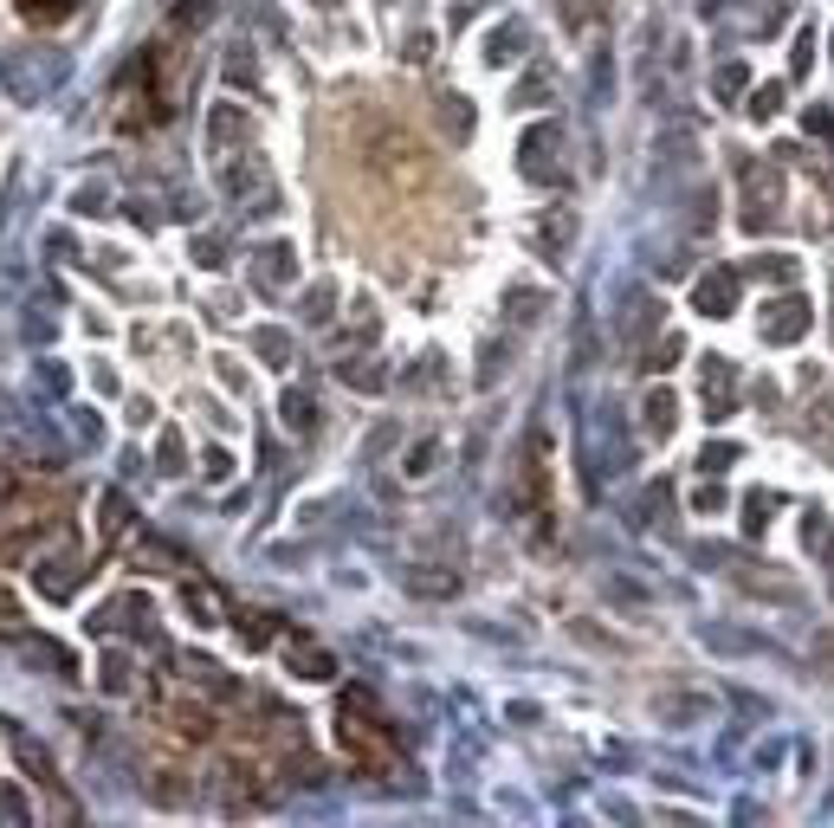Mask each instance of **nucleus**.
<instances>
[{"label": "nucleus", "mask_w": 834, "mask_h": 828, "mask_svg": "<svg viewBox=\"0 0 834 828\" xmlns=\"http://www.w3.org/2000/svg\"><path fill=\"white\" fill-rule=\"evenodd\" d=\"M337 738H343V751L356 757V770H369V777H382V770L401 764V757H395V738H388V725H382V713L363 699V693H343Z\"/></svg>", "instance_id": "1"}, {"label": "nucleus", "mask_w": 834, "mask_h": 828, "mask_svg": "<svg viewBox=\"0 0 834 828\" xmlns=\"http://www.w3.org/2000/svg\"><path fill=\"white\" fill-rule=\"evenodd\" d=\"M0 738L13 745V764L27 770V784H39V790H59V764H52V751L39 745L33 731H20L13 718H0Z\"/></svg>", "instance_id": "2"}, {"label": "nucleus", "mask_w": 834, "mask_h": 828, "mask_svg": "<svg viewBox=\"0 0 834 828\" xmlns=\"http://www.w3.org/2000/svg\"><path fill=\"white\" fill-rule=\"evenodd\" d=\"M808 299H783V304H770V317H763V337L770 343H802L808 337Z\"/></svg>", "instance_id": "3"}, {"label": "nucleus", "mask_w": 834, "mask_h": 828, "mask_svg": "<svg viewBox=\"0 0 834 828\" xmlns=\"http://www.w3.org/2000/svg\"><path fill=\"white\" fill-rule=\"evenodd\" d=\"M731 299H738V279H731V272H705V279H699V292H692V304H699L705 317H724Z\"/></svg>", "instance_id": "4"}, {"label": "nucleus", "mask_w": 834, "mask_h": 828, "mask_svg": "<svg viewBox=\"0 0 834 828\" xmlns=\"http://www.w3.org/2000/svg\"><path fill=\"white\" fill-rule=\"evenodd\" d=\"M169 725H175V738H189V745H214V731H221V718L207 713V706H175Z\"/></svg>", "instance_id": "5"}, {"label": "nucleus", "mask_w": 834, "mask_h": 828, "mask_svg": "<svg viewBox=\"0 0 834 828\" xmlns=\"http://www.w3.org/2000/svg\"><path fill=\"white\" fill-rule=\"evenodd\" d=\"M285 660L298 667V679H330V654H324V647H304V640H285Z\"/></svg>", "instance_id": "6"}, {"label": "nucleus", "mask_w": 834, "mask_h": 828, "mask_svg": "<svg viewBox=\"0 0 834 828\" xmlns=\"http://www.w3.org/2000/svg\"><path fill=\"white\" fill-rule=\"evenodd\" d=\"M673 421H680V402H673L667 388H653V395H647V427H653V434H667Z\"/></svg>", "instance_id": "7"}, {"label": "nucleus", "mask_w": 834, "mask_h": 828, "mask_svg": "<svg viewBox=\"0 0 834 828\" xmlns=\"http://www.w3.org/2000/svg\"><path fill=\"white\" fill-rule=\"evenodd\" d=\"M285 421H292V427H311V421H317V402H311V395H304V388H292V395H285Z\"/></svg>", "instance_id": "8"}, {"label": "nucleus", "mask_w": 834, "mask_h": 828, "mask_svg": "<svg viewBox=\"0 0 834 828\" xmlns=\"http://www.w3.org/2000/svg\"><path fill=\"white\" fill-rule=\"evenodd\" d=\"M776 104H783V91H776V84H763V91H757V104H751V117H770Z\"/></svg>", "instance_id": "9"}, {"label": "nucleus", "mask_w": 834, "mask_h": 828, "mask_svg": "<svg viewBox=\"0 0 834 828\" xmlns=\"http://www.w3.org/2000/svg\"><path fill=\"white\" fill-rule=\"evenodd\" d=\"M427 460H434V441H420V447L408 453V473H427Z\"/></svg>", "instance_id": "10"}, {"label": "nucleus", "mask_w": 834, "mask_h": 828, "mask_svg": "<svg viewBox=\"0 0 834 828\" xmlns=\"http://www.w3.org/2000/svg\"><path fill=\"white\" fill-rule=\"evenodd\" d=\"M731 91H744V72L731 65V72H719V98H731Z\"/></svg>", "instance_id": "11"}, {"label": "nucleus", "mask_w": 834, "mask_h": 828, "mask_svg": "<svg viewBox=\"0 0 834 828\" xmlns=\"http://www.w3.org/2000/svg\"><path fill=\"white\" fill-rule=\"evenodd\" d=\"M828 557H834V537H828Z\"/></svg>", "instance_id": "12"}]
</instances>
